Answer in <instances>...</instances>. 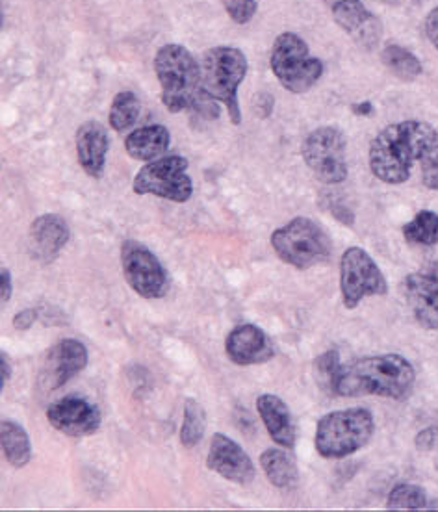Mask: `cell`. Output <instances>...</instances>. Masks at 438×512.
I'll return each instance as SVG.
<instances>
[{
	"label": "cell",
	"mask_w": 438,
	"mask_h": 512,
	"mask_svg": "<svg viewBox=\"0 0 438 512\" xmlns=\"http://www.w3.org/2000/svg\"><path fill=\"white\" fill-rule=\"evenodd\" d=\"M370 169L385 184H403L420 167L422 182L438 192V130L426 121L407 119L388 125L370 145Z\"/></svg>",
	"instance_id": "6da1fadb"
},
{
	"label": "cell",
	"mask_w": 438,
	"mask_h": 512,
	"mask_svg": "<svg viewBox=\"0 0 438 512\" xmlns=\"http://www.w3.org/2000/svg\"><path fill=\"white\" fill-rule=\"evenodd\" d=\"M414 366L398 353L362 357L344 364L336 377L335 396H379L403 401L413 394Z\"/></svg>",
	"instance_id": "7a4b0ae2"
},
{
	"label": "cell",
	"mask_w": 438,
	"mask_h": 512,
	"mask_svg": "<svg viewBox=\"0 0 438 512\" xmlns=\"http://www.w3.org/2000/svg\"><path fill=\"white\" fill-rule=\"evenodd\" d=\"M160 99L171 114L192 110L203 91V69L194 54L179 43L164 45L155 56Z\"/></svg>",
	"instance_id": "3957f363"
},
{
	"label": "cell",
	"mask_w": 438,
	"mask_h": 512,
	"mask_svg": "<svg viewBox=\"0 0 438 512\" xmlns=\"http://www.w3.org/2000/svg\"><path fill=\"white\" fill-rule=\"evenodd\" d=\"M375 431L372 412L361 407L325 414L316 427L314 446L323 459H346L368 446Z\"/></svg>",
	"instance_id": "277c9868"
},
{
	"label": "cell",
	"mask_w": 438,
	"mask_h": 512,
	"mask_svg": "<svg viewBox=\"0 0 438 512\" xmlns=\"http://www.w3.org/2000/svg\"><path fill=\"white\" fill-rule=\"evenodd\" d=\"M203 91L227 108L232 125H242L238 88L247 77V56L231 45H219L205 52L203 58Z\"/></svg>",
	"instance_id": "5b68a950"
},
{
	"label": "cell",
	"mask_w": 438,
	"mask_h": 512,
	"mask_svg": "<svg viewBox=\"0 0 438 512\" xmlns=\"http://www.w3.org/2000/svg\"><path fill=\"white\" fill-rule=\"evenodd\" d=\"M270 65L279 84L294 95L312 90L323 75L322 60L310 56L307 41L294 32H283L275 38Z\"/></svg>",
	"instance_id": "8992f818"
},
{
	"label": "cell",
	"mask_w": 438,
	"mask_h": 512,
	"mask_svg": "<svg viewBox=\"0 0 438 512\" xmlns=\"http://www.w3.org/2000/svg\"><path fill=\"white\" fill-rule=\"evenodd\" d=\"M271 247L284 264L309 269L327 262L333 244L318 223L309 218H294L271 234Z\"/></svg>",
	"instance_id": "52a82bcc"
},
{
	"label": "cell",
	"mask_w": 438,
	"mask_h": 512,
	"mask_svg": "<svg viewBox=\"0 0 438 512\" xmlns=\"http://www.w3.org/2000/svg\"><path fill=\"white\" fill-rule=\"evenodd\" d=\"M138 195H156L173 203H186L194 193V184L188 177V160L184 156H162L147 162L132 182Z\"/></svg>",
	"instance_id": "ba28073f"
},
{
	"label": "cell",
	"mask_w": 438,
	"mask_h": 512,
	"mask_svg": "<svg viewBox=\"0 0 438 512\" xmlns=\"http://www.w3.org/2000/svg\"><path fill=\"white\" fill-rule=\"evenodd\" d=\"M348 141L340 128L320 127L303 143V160L323 184H340L348 179Z\"/></svg>",
	"instance_id": "9c48e42d"
},
{
	"label": "cell",
	"mask_w": 438,
	"mask_h": 512,
	"mask_svg": "<svg viewBox=\"0 0 438 512\" xmlns=\"http://www.w3.org/2000/svg\"><path fill=\"white\" fill-rule=\"evenodd\" d=\"M340 294L344 307H359L368 295H387L388 282L374 258L362 247H349L340 260Z\"/></svg>",
	"instance_id": "30bf717a"
},
{
	"label": "cell",
	"mask_w": 438,
	"mask_h": 512,
	"mask_svg": "<svg viewBox=\"0 0 438 512\" xmlns=\"http://www.w3.org/2000/svg\"><path fill=\"white\" fill-rule=\"evenodd\" d=\"M121 268L130 288L143 299H160L168 294V271L155 253L134 240L121 245Z\"/></svg>",
	"instance_id": "8fae6325"
},
{
	"label": "cell",
	"mask_w": 438,
	"mask_h": 512,
	"mask_svg": "<svg viewBox=\"0 0 438 512\" xmlns=\"http://www.w3.org/2000/svg\"><path fill=\"white\" fill-rule=\"evenodd\" d=\"M88 366V349L73 338H65L52 346L43 359L39 370V388L41 392H54L62 388L67 381L77 377Z\"/></svg>",
	"instance_id": "7c38bea8"
},
{
	"label": "cell",
	"mask_w": 438,
	"mask_h": 512,
	"mask_svg": "<svg viewBox=\"0 0 438 512\" xmlns=\"http://www.w3.org/2000/svg\"><path fill=\"white\" fill-rule=\"evenodd\" d=\"M327 10L333 15L349 38L362 49L372 51L383 38V23L375 13L370 12L361 0H323Z\"/></svg>",
	"instance_id": "4fadbf2b"
},
{
	"label": "cell",
	"mask_w": 438,
	"mask_h": 512,
	"mask_svg": "<svg viewBox=\"0 0 438 512\" xmlns=\"http://www.w3.org/2000/svg\"><path fill=\"white\" fill-rule=\"evenodd\" d=\"M403 290L414 320L427 331H438V264L407 275Z\"/></svg>",
	"instance_id": "5bb4252c"
},
{
	"label": "cell",
	"mask_w": 438,
	"mask_h": 512,
	"mask_svg": "<svg viewBox=\"0 0 438 512\" xmlns=\"http://www.w3.org/2000/svg\"><path fill=\"white\" fill-rule=\"evenodd\" d=\"M52 427L71 438L95 435L101 427V412L82 397L67 396L47 409Z\"/></svg>",
	"instance_id": "9a60e30c"
},
{
	"label": "cell",
	"mask_w": 438,
	"mask_h": 512,
	"mask_svg": "<svg viewBox=\"0 0 438 512\" xmlns=\"http://www.w3.org/2000/svg\"><path fill=\"white\" fill-rule=\"evenodd\" d=\"M207 468L219 477L232 481L236 485H249L255 481V464L249 455L232 438L216 433L210 440Z\"/></svg>",
	"instance_id": "2e32d148"
},
{
	"label": "cell",
	"mask_w": 438,
	"mask_h": 512,
	"mask_svg": "<svg viewBox=\"0 0 438 512\" xmlns=\"http://www.w3.org/2000/svg\"><path fill=\"white\" fill-rule=\"evenodd\" d=\"M225 353L236 366H255L273 359L275 349L270 336L258 325L244 323L234 327L227 336Z\"/></svg>",
	"instance_id": "e0dca14e"
},
{
	"label": "cell",
	"mask_w": 438,
	"mask_h": 512,
	"mask_svg": "<svg viewBox=\"0 0 438 512\" xmlns=\"http://www.w3.org/2000/svg\"><path fill=\"white\" fill-rule=\"evenodd\" d=\"M78 162L91 179H101L106 166V154L110 147V138L104 125L99 121H88L77 130Z\"/></svg>",
	"instance_id": "ac0fdd59"
},
{
	"label": "cell",
	"mask_w": 438,
	"mask_h": 512,
	"mask_svg": "<svg viewBox=\"0 0 438 512\" xmlns=\"http://www.w3.org/2000/svg\"><path fill=\"white\" fill-rule=\"evenodd\" d=\"M69 227L64 218L56 214L39 216L30 227V253L39 262H52L69 242Z\"/></svg>",
	"instance_id": "d6986e66"
},
{
	"label": "cell",
	"mask_w": 438,
	"mask_h": 512,
	"mask_svg": "<svg viewBox=\"0 0 438 512\" xmlns=\"http://www.w3.org/2000/svg\"><path fill=\"white\" fill-rule=\"evenodd\" d=\"M257 410L271 440L281 448H294L296 425H294L292 412L283 399L275 394H264L257 399Z\"/></svg>",
	"instance_id": "ffe728a7"
},
{
	"label": "cell",
	"mask_w": 438,
	"mask_h": 512,
	"mask_svg": "<svg viewBox=\"0 0 438 512\" xmlns=\"http://www.w3.org/2000/svg\"><path fill=\"white\" fill-rule=\"evenodd\" d=\"M171 134L164 125H147L130 132L125 140V149L130 158L140 162H153L168 153Z\"/></svg>",
	"instance_id": "44dd1931"
},
{
	"label": "cell",
	"mask_w": 438,
	"mask_h": 512,
	"mask_svg": "<svg viewBox=\"0 0 438 512\" xmlns=\"http://www.w3.org/2000/svg\"><path fill=\"white\" fill-rule=\"evenodd\" d=\"M260 466L271 485L277 488H296L299 481L296 459L284 449H266L260 455Z\"/></svg>",
	"instance_id": "7402d4cb"
},
{
	"label": "cell",
	"mask_w": 438,
	"mask_h": 512,
	"mask_svg": "<svg viewBox=\"0 0 438 512\" xmlns=\"http://www.w3.org/2000/svg\"><path fill=\"white\" fill-rule=\"evenodd\" d=\"M0 436L6 461L10 462L13 468H25L26 464L32 461V444L25 429L12 420H2Z\"/></svg>",
	"instance_id": "603a6c76"
},
{
	"label": "cell",
	"mask_w": 438,
	"mask_h": 512,
	"mask_svg": "<svg viewBox=\"0 0 438 512\" xmlns=\"http://www.w3.org/2000/svg\"><path fill=\"white\" fill-rule=\"evenodd\" d=\"M381 62L385 64L388 71L392 75L401 78V80H414L420 77L424 67L420 58L414 52L396 45V43H388L381 51Z\"/></svg>",
	"instance_id": "cb8c5ba5"
},
{
	"label": "cell",
	"mask_w": 438,
	"mask_h": 512,
	"mask_svg": "<svg viewBox=\"0 0 438 512\" xmlns=\"http://www.w3.org/2000/svg\"><path fill=\"white\" fill-rule=\"evenodd\" d=\"M142 114V103L136 93L132 91H119L108 114V123L116 132H127L136 125Z\"/></svg>",
	"instance_id": "d4e9b609"
},
{
	"label": "cell",
	"mask_w": 438,
	"mask_h": 512,
	"mask_svg": "<svg viewBox=\"0 0 438 512\" xmlns=\"http://www.w3.org/2000/svg\"><path fill=\"white\" fill-rule=\"evenodd\" d=\"M205 431H207V412L197 399L188 397L184 405V420H182L181 435H179L182 446L195 448L197 444H201Z\"/></svg>",
	"instance_id": "484cf974"
},
{
	"label": "cell",
	"mask_w": 438,
	"mask_h": 512,
	"mask_svg": "<svg viewBox=\"0 0 438 512\" xmlns=\"http://www.w3.org/2000/svg\"><path fill=\"white\" fill-rule=\"evenodd\" d=\"M403 236L409 244L431 245L438 244V214L433 210H422L414 216L413 221L403 225Z\"/></svg>",
	"instance_id": "4316f807"
},
{
	"label": "cell",
	"mask_w": 438,
	"mask_h": 512,
	"mask_svg": "<svg viewBox=\"0 0 438 512\" xmlns=\"http://www.w3.org/2000/svg\"><path fill=\"white\" fill-rule=\"evenodd\" d=\"M390 511H420L429 509L426 490L411 483H401L390 490L387 498Z\"/></svg>",
	"instance_id": "83f0119b"
},
{
	"label": "cell",
	"mask_w": 438,
	"mask_h": 512,
	"mask_svg": "<svg viewBox=\"0 0 438 512\" xmlns=\"http://www.w3.org/2000/svg\"><path fill=\"white\" fill-rule=\"evenodd\" d=\"M314 366H316V375H318L320 386H322L325 392L335 394L336 377H338L340 368H342L338 351L331 349V351L323 353V355H320V357L316 359Z\"/></svg>",
	"instance_id": "f1b7e54d"
},
{
	"label": "cell",
	"mask_w": 438,
	"mask_h": 512,
	"mask_svg": "<svg viewBox=\"0 0 438 512\" xmlns=\"http://www.w3.org/2000/svg\"><path fill=\"white\" fill-rule=\"evenodd\" d=\"M223 6L236 25H247L258 10L257 0H223Z\"/></svg>",
	"instance_id": "f546056e"
},
{
	"label": "cell",
	"mask_w": 438,
	"mask_h": 512,
	"mask_svg": "<svg viewBox=\"0 0 438 512\" xmlns=\"http://www.w3.org/2000/svg\"><path fill=\"white\" fill-rule=\"evenodd\" d=\"M438 444V427H427L422 433L416 436V448L422 451L437 448Z\"/></svg>",
	"instance_id": "4dcf8cb0"
},
{
	"label": "cell",
	"mask_w": 438,
	"mask_h": 512,
	"mask_svg": "<svg viewBox=\"0 0 438 512\" xmlns=\"http://www.w3.org/2000/svg\"><path fill=\"white\" fill-rule=\"evenodd\" d=\"M36 320H38V310L36 308H25L13 318V327L17 331H26L36 323Z\"/></svg>",
	"instance_id": "1f68e13d"
},
{
	"label": "cell",
	"mask_w": 438,
	"mask_h": 512,
	"mask_svg": "<svg viewBox=\"0 0 438 512\" xmlns=\"http://www.w3.org/2000/svg\"><path fill=\"white\" fill-rule=\"evenodd\" d=\"M424 28H426L427 39L433 43V47L438 51V6L427 13Z\"/></svg>",
	"instance_id": "d6a6232c"
},
{
	"label": "cell",
	"mask_w": 438,
	"mask_h": 512,
	"mask_svg": "<svg viewBox=\"0 0 438 512\" xmlns=\"http://www.w3.org/2000/svg\"><path fill=\"white\" fill-rule=\"evenodd\" d=\"M13 282L12 273L10 269H2V275H0V301L2 303H8L10 297H12Z\"/></svg>",
	"instance_id": "836d02e7"
},
{
	"label": "cell",
	"mask_w": 438,
	"mask_h": 512,
	"mask_svg": "<svg viewBox=\"0 0 438 512\" xmlns=\"http://www.w3.org/2000/svg\"><path fill=\"white\" fill-rule=\"evenodd\" d=\"M10 377H12V364L6 357V353H2L0 355V390L10 381Z\"/></svg>",
	"instance_id": "e575fe53"
},
{
	"label": "cell",
	"mask_w": 438,
	"mask_h": 512,
	"mask_svg": "<svg viewBox=\"0 0 438 512\" xmlns=\"http://www.w3.org/2000/svg\"><path fill=\"white\" fill-rule=\"evenodd\" d=\"M353 112H355L357 116H372V114H374V106H372V103L355 104V106H353Z\"/></svg>",
	"instance_id": "d590c367"
},
{
	"label": "cell",
	"mask_w": 438,
	"mask_h": 512,
	"mask_svg": "<svg viewBox=\"0 0 438 512\" xmlns=\"http://www.w3.org/2000/svg\"><path fill=\"white\" fill-rule=\"evenodd\" d=\"M429 509H438V505H429Z\"/></svg>",
	"instance_id": "8d00e7d4"
},
{
	"label": "cell",
	"mask_w": 438,
	"mask_h": 512,
	"mask_svg": "<svg viewBox=\"0 0 438 512\" xmlns=\"http://www.w3.org/2000/svg\"><path fill=\"white\" fill-rule=\"evenodd\" d=\"M416 2H420V0H416Z\"/></svg>",
	"instance_id": "74e56055"
}]
</instances>
